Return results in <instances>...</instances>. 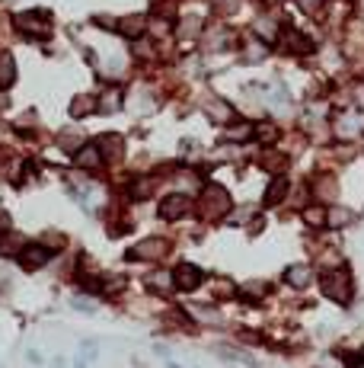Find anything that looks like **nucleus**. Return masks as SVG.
I'll list each match as a JSON object with an SVG mask.
<instances>
[{
	"label": "nucleus",
	"mask_w": 364,
	"mask_h": 368,
	"mask_svg": "<svg viewBox=\"0 0 364 368\" xmlns=\"http://www.w3.org/2000/svg\"><path fill=\"white\" fill-rule=\"evenodd\" d=\"M323 292L330 295L332 301H339V305H342V301H349V272L345 269H336V272H330V276H323Z\"/></svg>",
	"instance_id": "1"
},
{
	"label": "nucleus",
	"mask_w": 364,
	"mask_h": 368,
	"mask_svg": "<svg viewBox=\"0 0 364 368\" xmlns=\"http://www.w3.org/2000/svg\"><path fill=\"white\" fill-rule=\"evenodd\" d=\"M16 26L29 35H49V13H20L16 16Z\"/></svg>",
	"instance_id": "2"
},
{
	"label": "nucleus",
	"mask_w": 364,
	"mask_h": 368,
	"mask_svg": "<svg viewBox=\"0 0 364 368\" xmlns=\"http://www.w3.org/2000/svg\"><path fill=\"white\" fill-rule=\"evenodd\" d=\"M189 205H192V199H189V195H182V192L166 195V202L160 205V215H163L166 221H172V218H179L182 211H189Z\"/></svg>",
	"instance_id": "3"
},
{
	"label": "nucleus",
	"mask_w": 364,
	"mask_h": 368,
	"mask_svg": "<svg viewBox=\"0 0 364 368\" xmlns=\"http://www.w3.org/2000/svg\"><path fill=\"white\" fill-rule=\"evenodd\" d=\"M176 285L182 288V292H192V288H199V285H201V269H199V266L182 263L176 269Z\"/></svg>",
	"instance_id": "4"
},
{
	"label": "nucleus",
	"mask_w": 364,
	"mask_h": 368,
	"mask_svg": "<svg viewBox=\"0 0 364 368\" xmlns=\"http://www.w3.org/2000/svg\"><path fill=\"white\" fill-rule=\"evenodd\" d=\"M77 164H80L83 170H96L99 164H103V154H99V147H83V151H77Z\"/></svg>",
	"instance_id": "5"
},
{
	"label": "nucleus",
	"mask_w": 364,
	"mask_h": 368,
	"mask_svg": "<svg viewBox=\"0 0 364 368\" xmlns=\"http://www.w3.org/2000/svg\"><path fill=\"white\" fill-rule=\"evenodd\" d=\"M49 257H51V250H45V247H39V243L23 250V263H26V266H42V263H49Z\"/></svg>",
	"instance_id": "6"
},
{
	"label": "nucleus",
	"mask_w": 364,
	"mask_h": 368,
	"mask_svg": "<svg viewBox=\"0 0 364 368\" xmlns=\"http://www.w3.org/2000/svg\"><path fill=\"white\" fill-rule=\"evenodd\" d=\"M163 250H166V243H163V240H147V243H141V250H131V257H134V259H138V257L157 259Z\"/></svg>",
	"instance_id": "7"
},
{
	"label": "nucleus",
	"mask_w": 364,
	"mask_h": 368,
	"mask_svg": "<svg viewBox=\"0 0 364 368\" xmlns=\"http://www.w3.org/2000/svg\"><path fill=\"white\" fill-rule=\"evenodd\" d=\"M288 282L294 285V288L310 285V269H307V266H291V269H288Z\"/></svg>",
	"instance_id": "8"
},
{
	"label": "nucleus",
	"mask_w": 364,
	"mask_h": 368,
	"mask_svg": "<svg viewBox=\"0 0 364 368\" xmlns=\"http://www.w3.org/2000/svg\"><path fill=\"white\" fill-rule=\"evenodd\" d=\"M13 58L10 55H0V87H10L13 84Z\"/></svg>",
	"instance_id": "9"
},
{
	"label": "nucleus",
	"mask_w": 364,
	"mask_h": 368,
	"mask_svg": "<svg viewBox=\"0 0 364 368\" xmlns=\"http://www.w3.org/2000/svg\"><path fill=\"white\" fill-rule=\"evenodd\" d=\"M284 192H288V180H284V176H278V180L272 183V189H268L265 202H272V205H275V202H282V199H284Z\"/></svg>",
	"instance_id": "10"
},
{
	"label": "nucleus",
	"mask_w": 364,
	"mask_h": 368,
	"mask_svg": "<svg viewBox=\"0 0 364 368\" xmlns=\"http://www.w3.org/2000/svg\"><path fill=\"white\" fill-rule=\"evenodd\" d=\"M118 29H122L125 35H138L141 29H144V20H141V16H128V20L118 23Z\"/></svg>",
	"instance_id": "11"
},
{
	"label": "nucleus",
	"mask_w": 364,
	"mask_h": 368,
	"mask_svg": "<svg viewBox=\"0 0 364 368\" xmlns=\"http://www.w3.org/2000/svg\"><path fill=\"white\" fill-rule=\"evenodd\" d=\"M118 145H122V141H118V138H112V135H106V138H99V154H118V151H122V147H118Z\"/></svg>",
	"instance_id": "12"
},
{
	"label": "nucleus",
	"mask_w": 364,
	"mask_h": 368,
	"mask_svg": "<svg viewBox=\"0 0 364 368\" xmlns=\"http://www.w3.org/2000/svg\"><path fill=\"white\" fill-rule=\"evenodd\" d=\"M288 49H297V51H310L313 45H310V39H303V35H288Z\"/></svg>",
	"instance_id": "13"
},
{
	"label": "nucleus",
	"mask_w": 364,
	"mask_h": 368,
	"mask_svg": "<svg viewBox=\"0 0 364 368\" xmlns=\"http://www.w3.org/2000/svg\"><path fill=\"white\" fill-rule=\"evenodd\" d=\"M115 106H118V90H109V93L103 97V103H99V109H103V112H112Z\"/></svg>",
	"instance_id": "14"
},
{
	"label": "nucleus",
	"mask_w": 364,
	"mask_h": 368,
	"mask_svg": "<svg viewBox=\"0 0 364 368\" xmlns=\"http://www.w3.org/2000/svg\"><path fill=\"white\" fill-rule=\"evenodd\" d=\"M303 218H307V224H323L326 211L323 209H307V211H303Z\"/></svg>",
	"instance_id": "15"
},
{
	"label": "nucleus",
	"mask_w": 364,
	"mask_h": 368,
	"mask_svg": "<svg viewBox=\"0 0 364 368\" xmlns=\"http://www.w3.org/2000/svg\"><path fill=\"white\" fill-rule=\"evenodd\" d=\"M87 106H93V103H89V99H77L70 112H74V116H80V112H87Z\"/></svg>",
	"instance_id": "16"
},
{
	"label": "nucleus",
	"mask_w": 364,
	"mask_h": 368,
	"mask_svg": "<svg viewBox=\"0 0 364 368\" xmlns=\"http://www.w3.org/2000/svg\"><path fill=\"white\" fill-rule=\"evenodd\" d=\"M4 231H10V215L7 211H0V234H4Z\"/></svg>",
	"instance_id": "17"
},
{
	"label": "nucleus",
	"mask_w": 364,
	"mask_h": 368,
	"mask_svg": "<svg viewBox=\"0 0 364 368\" xmlns=\"http://www.w3.org/2000/svg\"><path fill=\"white\" fill-rule=\"evenodd\" d=\"M349 368H364V359H351V362H349Z\"/></svg>",
	"instance_id": "18"
}]
</instances>
